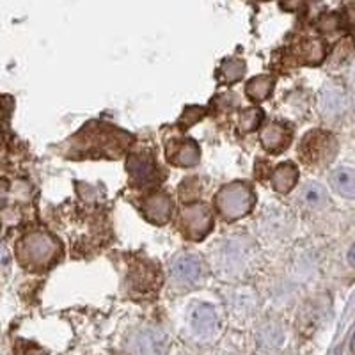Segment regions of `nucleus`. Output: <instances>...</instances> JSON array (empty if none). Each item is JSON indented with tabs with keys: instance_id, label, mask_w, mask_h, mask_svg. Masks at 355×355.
Masks as SVG:
<instances>
[{
	"instance_id": "nucleus-1",
	"label": "nucleus",
	"mask_w": 355,
	"mask_h": 355,
	"mask_svg": "<svg viewBox=\"0 0 355 355\" xmlns=\"http://www.w3.org/2000/svg\"><path fill=\"white\" fill-rule=\"evenodd\" d=\"M215 208L226 220L242 218L252 210L254 206V192L247 183L233 182L224 185L215 194Z\"/></svg>"
},
{
	"instance_id": "nucleus-2",
	"label": "nucleus",
	"mask_w": 355,
	"mask_h": 355,
	"mask_svg": "<svg viewBox=\"0 0 355 355\" xmlns=\"http://www.w3.org/2000/svg\"><path fill=\"white\" fill-rule=\"evenodd\" d=\"M299 153L302 160L309 166L323 167L331 164L338 155V141L329 132L311 130L300 142Z\"/></svg>"
},
{
	"instance_id": "nucleus-3",
	"label": "nucleus",
	"mask_w": 355,
	"mask_h": 355,
	"mask_svg": "<svg viewBox=\"0 0 355 355\" xmlns=\"http://www.w3.org/2000/svg\"><path fill=\"white\" fill-rule=\"evenodd\" d=\"M59 252V243L52 234L43 231L28 233L20 242V258L28 266H44L53 261Z\"/></svg>"
},
{
	"instance_id": "nucleus-4",
	"label": "nucleus",
	"mask_w": 355,
	"mask_h": 355,
	"mask_svg": "<svg viewBox=\"0 0 355 355\" xmlns=\"http://www.w3.org/2000/svg\"><path fill=\"white\" fill-rule=\"evenodd\" d=\"M182 227L187 236L192 240H202L214 227V215L210 208L202 202L183 206Z\"/></svg>"
},
{
	"instance_id": "nucleus-5",
	"label": "nucleus",
	"mask_w": 355,
	"mask_h": 355,
	"mask_svg": "<svg viewBox=\"0 0 355 355\" xmlns=\"http://www.w3.org/2000/svg\"><path fill=\"white\" fill-rule=\"evenodd\" d=\"M350 107L347 93L339 87H325L318 96V110L323 117L336 119L341 117Z\"/></svg>"
},
{
	"instance_id": "nucleus-6",
	"label": "nucleus",
	"mask_w": 355,
	"mask_h": 355,
	"mask_svg": "<svg viewBox=\"0 0 355 355\" xmlns=\"http://www.w3.org/2000/svg\"><path fill=\"white\" fill-rule=\"evenodd\" d=\"M171 274L180 284H194L201 279V261L192 254L178 256L171 265Z\"/></svg>"
},
{
	"instance_id": "nucleus-7",
	"label": "nucleus",
	"mask_w": 355,
	"mask_h": 355,
	"mask_svg": "<svg viewBox=\"0 0 355 355\" xmlns=\"http://www.w3.org/2000/svg\"><path fill=\"white\" fill-rule=\"evenodd\" d=\"M190 327L198 336H206L214 334L215 329H217V311L210 306V304H198V306L192 307L190 311Z\"/></svg>"
},
{
	"instance_id": "nucleus-8",
	"label": "nucleus",
	"mask_w": 355,
	"mask_h": 355,
	"mask_svg": "<svg viewBox=\"0 0 355 355\" xmlns=\"http://www.w3.org/2000/svg\"><path fill=\"white\" fill-rule=\"evenodd\" d=\"M144 214L148 220L162 226V224L169 222L171 215H173V201L164 192H153L146 198Z\"/></svg>"
},
{
	"instance_id": "nucleus-9",
	"label": "nucleus",
	"mask_w": 355,
	"mask_h": 355,
	"mask_svg": "<svg viewBox=\"0 0 355 355\" xmlns=\"http://www.w3.org/2000/svg\"><path fill=\"white\" fill-rule=\"evenodd\" d=\"M259 141H261L263 148L270 153H279L283 151L291 141V133L286 125L283 123H270L259 133Z\"/></svg>"
},
{
	"instance_id": "nucleus-10",
	"label": "nucleus",
	"mask_w": 355,
	"mask_h": 355,
	"mask_svg": "<svg viewBox=\"0 0 355 355\" xmlns=\"http://www.w3.org/2000/svg\"><path fill=\"white\" fill-rule=\"evenodd\" d=\"M171 164L180 167H194L201 160V150L194 141H180L174 144V151H167Z\"/></svg>"
},
{
	"instance_id": "nucleus-11",
	"label": "nucleus",
	"mask_w": 355,
	"mask_h": 355,
	"mask_svg": "<svg viewBox=\"0 0 355 355\" xmlns=\"http://www.w3.org/2000/svg\"><path fill=\"white\" fill-rule=\"evenodd\" d=\"M126 169L137 183H151L158 178L155 162L146 155H132L128 164H126Z\"/></svg>"
},
{
	"instance_id": "nucleus-12",
	"label": "nucleus",
	"mask_w": 355,
	"mask_h": 355,
	"mask_svg": "<svg viewBox=\"0 0 355 355\" xmlns=\"http://www.w3.org/2000/svg\"><path fill=\"white\" fill-rule=\"evenodd\" d=\"M331 189L345 199H355V171L350 167H338L329 176Z\"/></svg>"
},
{
	"instance_id": "nucleus-13",
	"label": "nucleus",
	"mask_w": 355,
	"mask_h": 355,
	"mask_svg": "<svg viewBox=\"0 0 355 355\" xmlns=\"http://www.w3.org/2000/svg\"><path fill=\"white\" fill-rule=\"evenodd\" d=\"M299 180V169L291 164V162H284L279 164L272 174V187L279 194H288Z\"/></svg>"
},
{
	"instance_id": "nucleus-14",
	"label": "nucleus",
	"mask_w": 355,
	"mask_h": 355,
	"mask_svg": "<svg viewBox=\"0 0 355 355\" xmlns=\"http://www.w3.org/2000/svg\"><path fill=\"white\" fill-rule=\"evenodd\" d=\"M164 334L158 331H142L135 338V350L139 355H162L164 348Z\"/></svg>"
},
{
	"instance_id": "nucleus-15",
	"label": "nucleus",
	"mask_w": 355,
	"mask_h": 355,
	"mask_svg": "<svg viewBox=\"0 0 355 355\" xmlns=\"http://www.w3.org/2000/svg\"><path fill=\"white\" fill-rule=\"evenodd\" d=\"M299 199L304 206H307V208L318 210V208H323V206L329 202V192L322 183L309 182L302 187Z\"/></svg>"
},
{
	"instance_id": "nucleus-16",
	"label": "nucleus",
	"mask_w": 355,
	"mask_h": 355,
	"mask_svg": "<svg viewBox=\"0 0 355 355\" xmlns=\"http://www.w3.org/2000/svg\"><path fill=\"white\" fill-rule=\"evenodd\" d=\"M274 78L270 75H259V77L250 78L245 85L247 98L252 101H263L270 96L274 91Z\"/></svg>"
},
{
	"instance_id": "nucleus-17",
	"label": "nucleus",
	"mask_w": 355,
	"mask_h": 355,
	"mask_svg": "<svg viewBox=\"0 0 355 355\" xmlns=\"http://www.w3.org/2000/svg\"><path fill=\"white\" fill-rule=\"evenodd\" d=\"M245 75V62L242 59H227L218 69V77L226 84H234Z\"/></svg>"
},
{
	"instance_id": "nucleus-18",
	"label": "nucleus",
	"mask_w": 355,
	"mask_h": 355,
	"mask_svg": "<svg viewBox=\"0 0 355 355\" xmlns=\"http://www.w3.org/2000/svg\"><path fill=\"white\" fill-rule=\"evenodd\" d=\"M325 57V46L322 41L309 40L302 44V61L307 64H320Z\"/></svg>"
},
{
	"instance_id": "nucleus-19",
	"label": "nucleus",
	"mask_w": 355,
	"mask_h": 355,
	"mask_svg": "<svg viewBox=\"0 0 355 355\" xmlns=\"http://www.w3.org/2000/svg\"><path fill=\"white\" fill-rule=\"evenodd\" d=\"M263 121V110L261 109H247L240 116V130L242 132H254L258 130L259 123Z\"/></svg>"
},
{
	"instance_id": "nucleus-20",
	"label": "nucleus",
	"mask_w": 355,
	"mask_h": 355,
	"mask_svg": "<svg viewBox=\"0 0 355 355\" xmlns=\"http://www.w3.org/2000/svg\"><path fill=\"white\" fill-rule=\"evenodd\" d=\"M339 27V18L338 17H325L322 21H320V28L322 31H325V33H332V31H336V28Z\"/></svg>"
},
{
	"instance_id": "nucleus-21",
	"label": "nucleus",
	"mask_w": 355,
	"mask_h": 355,
	"mask_svg": "<svg viewBox=\"0 0 355 355\" xmlns=\"http://www.w3.org/2000/svg\"><path fill=\"white\" fill-rule=\"evenodd\" d=\"M8 263H9V252L4 249V247L0 245V266L8 265Z\"/></svg>"
},
{
	"instance_id": "nucleus-22",
	"label": "nucleus",
	"mask_w": 355,
	"mask_h": 355,
	"mask_svg": "<svg viewBox=\"0 0 355 355\" xmlns=\"http://www.w3.org/2000/svg\"><path fill=\"white\" fill-rule=\"evenodd\" d=\"M348 263H350V265L355 268V243L352 245V249L348 250Z\"/></svg>"
},
{
	"instance_id": "nucleus-23",
	"label": "nucleus",
	"mask_w": 355,
	"mask_h": 355,
	"mask_svg": "<svg viewBox=\"0 0 355 355\" xmlns=\"http://www.w3.org/2000/svg\"><path fill=\"white\" fill-rule=\"evenodd\" d=\"M350 82H352V85H354V89H355V64H354V68H352V71H350Z\"/></svg>"
},
{
	"instance_id": "nucleus-24",
	"label": "nucleus",
	"mask_w": 355,
	"mask_h": 355,
	"mask_svg": "<svg viewBox=\"0 0 355 355\" xmlns=\"http://www.w3.org/2000/svg\"><path fill=\"white\" fill-rule=\"evenodd\" d=\"M354 44H355V33H354Z\"/></svg>"
}]
</instances>
